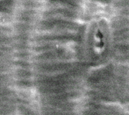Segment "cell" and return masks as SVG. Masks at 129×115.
<instances>
[{
    "label": "cell",
    "mask_w": 129,
    "mask_h": 115,
    "mask_svg": "<svg viewBox=\"0 0 129 115\" xmlns=\"http://www.w3.org/2000/svg\"><path fill=\"white\" fill-rule=\"evenodd\" d=\"M83 50L91 63H101L111 55L114 44V33L110 20L104 16L91 19L83 35Z\"/></svg>",
    "instance_id": "obj_1"
}]
</instances>
